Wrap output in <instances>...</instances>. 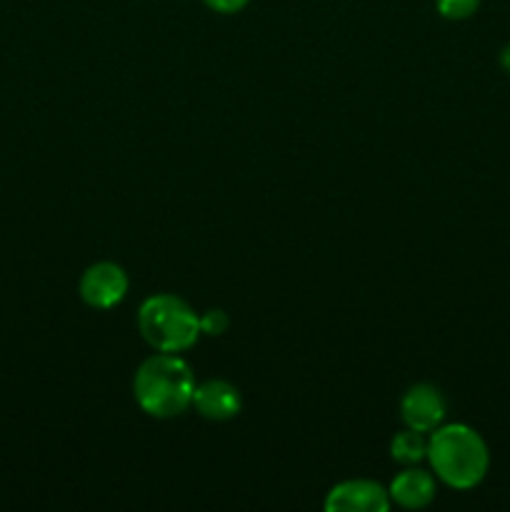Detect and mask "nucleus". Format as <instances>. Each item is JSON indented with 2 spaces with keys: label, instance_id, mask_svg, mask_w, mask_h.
Instances as JSON below:
<instances>
[{
  "label": "nucleus",
  "instance_id": "8",
  "mask_svg": "<svg viewBox=\"0 0 510 512\" xmlns=\"http://www.w3.org/2000/svg\"><path fill=\"white\" fill-rule=\"evenodd\" d=\"M388 495L395 505L405 510H423L438 495V483H435V475L428 470H420L415 465H408L403 473H398L393 478V483L388 485Z\"/></svg>",
  "mask_w": 510,
  "mask_h": 512
},
{
  "label": "nucleus",
  "instance_id": "4",
  "mask_svg": "<svg viewBox=\"0 0 510 512\" xmlns=\"http://www.w3.org/2000/svg\"><path fill=\"white\" fill-rule=\"evenodd\" d=\"M130 290V278L123 265L113 260H98L88 265L80 275L78 295L88 308L110 310L125 300Z\"/></svg>",
  "mask_w": 510,
  "mask_h": 512
},
{
  "label": "nucleus",
  "instance_id": "12",
  "mask_svg": "<svg viewBox=\"0 0 510 512\" xmlns=\"http://www.w3.org/2000/svg\"><path fill=\"white\" fill-rule=\"evenodd\" d=\"M203 3L208 5L210 10H215V13L233 15V13H240L243 8H248L250 0H203Z\"/></svg>",
  "mask_w": 510,
  "mask_h": 512
},
{
  "label": "nucleus",
  "instance_id": "6",
  "mask_svg": "<svg viewBox=\"0 0 510 512\" xmlns=\"http://www.w3.org/2000/svg\"><path fill=\"white\" fill-rule=\"evenodd\" d=\"M445 413H448L445 395L433 383L410 385L400 400V418H403L405 428L418 430V433H433L435 428H440Z\"/></svg>",
  "mask_w": 510,
  "mask_h": 512
},
{
  "label": "nucleus",
  "instance_id": "5",
  "mask_svg": "<svg viewBox=\"0 0 510 512\" xmlns=\"http://www.w3.org/2000/svg\"><path fill=\"white\" fill-rule=\"evenodd\" d=\"M390 500L388 488L368 478L343 480L333 485L325 495L323 508L328 512H388Z\"/></svg>",
  "mask_w": 510,
  "mask_h": 512
},
{
  "label": "nucleus",
  "instance_id": "2",
  "mask_svg": "<svg viewBox=\"0 0 510 512\" xmlns=\"http://www.w3.org/2000/svg\"><path fill=\"white\" fill-rule=\"evenodd\" d=\"M435 478L453 490H473L490 470V450L483 435L465 423L440 425L428 438V458Z\"/></svg>",
  "mask_w": 510,
  "mask_h": 512
},
{
  "label": "nucleus",
  "instance_id": "7",
  "mask_svg": "<svg viewBox=\"0 0 510 512\" xmlns=\"http://www.w3.org/2000/svg\"><path fill=\"white\" fill-rule=\"evenodd\" d=\"M193 408L200 418L213 420V423H228L238 418L243 410V395L238 385L223 378H208L195 385Z\"/></svg>",
  "mask_w": 510,
  "mask_h": 512
},
{
  "label": "nucleus",
  "instance_id": "9",
  "mask_svg": "<svg viewBox=\"0 0 510 512\" xmlns=\"http://www.w3.org/2000/svg\"><path fill=\"white\" fill-rule=\"evenodd\" d=\"M418 430H400L390 440V458L400 465H420L428 458V440Z\"/></svg>",
  "mask_w": 510,
  "mask_h": 512
},
{
  "label": "nucleus",
  "instance_id": "3",
  "mask_svg": "<svg viewBox=\"0 0 510 512\" xmlns=\"http://www.w3.org/2000/svg\"><path fill=\"white\" fill-rule=\"evenodd\" d=\"M138 330L155 353H185L200 340V315L173 293L150 295L138 308Z\"/></svg>",
  "mask_w": 510,
  "mask_h": 512
},
{
  "label": "nucleus",
  "instance_id": "11",
  "mask_svg": "<svg viewBox=\"0 0 510 512\" xmlns=\"http://www.w3.org/2000/svg\"><path fill=\"white\" fill-rule=\"evenodd\" d=\"M230 328V315L223 308H210L200 315V333L208 338H220L228 333Z\"/></svg>",
  "mask_w": 510,
  "mask_h": 512
},
{
  "label": "nucleus",
  "instance_id": "10",
  "mask_svg": "<svg viewBox=\"0 0 510 512\" xmlns=\"http://www.w3.org/2000/svg\"><path fill=\"white\" fill-rule=\"evenodd\" d=\"M483 0H435V8L445 20H468L478 13Z\"/></svg>",
  "mask_w": 510,
  "mask_h": 512
},
{
  "label": "nucleus",
  "instance_id": "1",
  "mask_svg": "<svg viewBox=\"0 0 510 512\" xmlns=\"http://www.w3.org/2000/svg\"><path fill=\"white\" fill-rule=\"evenodd\" d=\"M195 373L180 353H155L138 365L133 398L145 415L173 420L193 408Z\"/></svg>",
  "mask_w": 510,
  "mask_h": 512
},
{
  "label": "nucleus",
  "instance_id": "13",
  "mask_svg": "<svg viewBox=\"0 0 510 512\" xmlns=\"http://www.w3.org/2000/svg\"><path fill=\"white\" fill-rule=\"evenodd\" d=\"M498 60H500V68H503L505 73L510 75V43L505 45L503 50H500V58H498Z\"/></svg>",
  "mask_w": 510,
  "mask_h": 512
}]
</instances>
